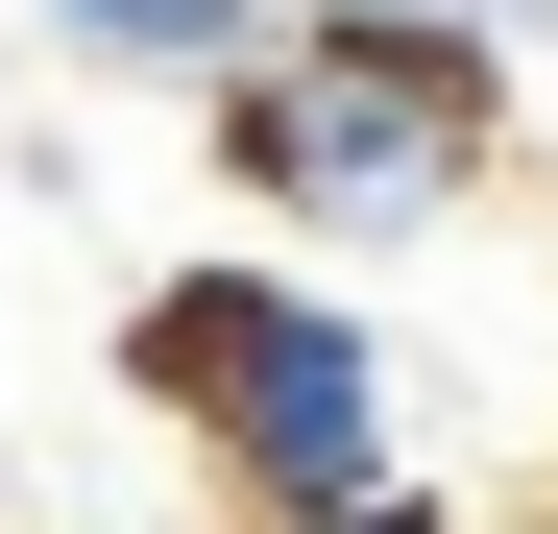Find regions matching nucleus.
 <instances>
[{
  "label": "nucleus",
  "mask_w": 558,
  "mask_h": 534,
  "mask_svg": "<svg viewBox=\"0 0 558 534\" xmlns=\"http://www.w3.org/2000/svg\"><path fill=\"white\" fill-rule=\"evenodd\" d=\"M122 389L219 462V510H364V486H413L389 340H364L340 292H292V267H170V292L122 316Z\"/></svg>",
  "instance_id": "f257e3e1"
},
{
  "label": "nucleus",
  "mask_w": 558,
  "mask_h": 534,
  "mask_svg": "<svg viewBox=\"0 0 558 534\" xmlns=\"http://www.w3.org/2000/svg\"><path fill=\"white\" fill-rule=\"evenodd\" d=\"M510 122V49L486 25H267L219 73V170L267 219H340V243H413Z\"/></svg>",
  "instance_id": "f03ea898"
},
{
  "label": "nucleus",
  "mask_w": 558,
  "mask_h": 534,
  "mask_svg": "<svg viewBox=\"0 0 558 534\" xmlns=\"http://www.w3.org/2000/svg\"><path fill=\"white\" fill-rule=\"evenodd\" d=\"M25 25H73L98 73H170V98H219V73L267 49V0H25Z\"/></svg>",
  "instance_id": "7ed1b4c3"
},
{
  "label": "nucleus",
  "mask_w": 558,
  "mask_h": 534,
  "mask_svg": "<svg viewBox=\"0 0 558 534\" xmlns=\"http://www.w3.org/2000/svg\"><path fill=\"white\" fill-rule=\"evenodd\" d=\"M243 534H461L437 486H364V510H243Z\"/></svg>",
  "instance_id": "20e7f679"
}]
</instances>
